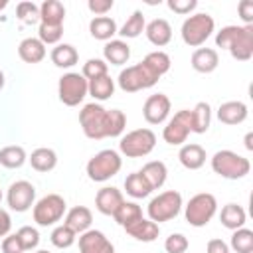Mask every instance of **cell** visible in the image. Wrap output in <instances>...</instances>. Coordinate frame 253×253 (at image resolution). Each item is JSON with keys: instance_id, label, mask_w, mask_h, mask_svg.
Segmentation results:
<instances>
[{"instance_id": "2", "label": "cell", "mask_w": 253, "mask_h": 253, "mask_svg": "<svg viewBox=\"0 0 253 253\" xmlns=\"http://www.w3.org/2000/svg\"><path fill=\"white\" fill-rule=\"evenodd\" d=\"M211 170L225 180H241L249 174L251 162L233 150H217L211 156Z\"/></svg>"}, {"instance_id": "4", "label": "cell", "mask_w": 253, "mask_h": 253, "mask_svg": "<svg viewBox=\"0 0 253 253\" xmlns=\"http://www.w3.org/2000/svg\"><path fill=\"white\" fill-rule=\"evenodd\" d=\"M213 30H215L213 18L208 12H198V14H192L190 18L184 20L180 34H182V42L186 45L200 47L213 34Z\"/></svg>"}, {"instance_id": "17", "label": "cell", "mask_w": 253, "mask_h": 253, "mask_svg": "<svg viewBox=\"0 0 253 253\" xmlns=\"http://www.w3.org/2000/svg\"><path fill=\"white\" fill-rule=\"evenodd\" d=\"M144 34H146V38L152 45L164 47L172 40V26L164 18H156V20H152L144 26Z\"/></svg>"}, {"instance_id": "21", "label": "cell", "mask_w": 253, "mask_h": 253, "mask_svg": "<svg viewBox=\"0 0 253 253\" xmlns=\"http://www.w3.org/2000/svg\"><path fill=\"white\" fill-rule=\"evenodd\" d=\"M103 57L107 65H125L130 57V45L125 40H109L103 47Z\"/></svg>"}, {"instance_id": "14", "label": "cell", "mask_w": 253, "mask_h": 253, "mask_svg": "<svg viewBox=\"0 0 253 253\" xmlns=\"http://www.w3.org/2000/svg\"><path fill=\"white\" fill-rule=\"evenodd\" d=\"M170 99L164 93H154L144 101L142 107V117L148 125H160L168 119L170 115Z\"/></svg>"}, {"instance_id": "28", "label": "cell", "mask_w": 253, "mask_h": 253, "mask_svg": "<svg viewBox=\"0 0 253 253\" xmlns=\"http://www.w3.org/2000/svg\"><path fill=\"white\" fill-rule=\"evenodd\" d=\"M49 57H51V63H53L55 67H59V69H69V67H73V65L77 63L79 53H77V49H75L71 43H57V45L51 49Z\"/></svg>"}, {"instance_id": "43", "label": "cell", "mask_w": 253, "mask_h": 253, "mask_svg": "<svg viewBox=\"0 0 253 253\" xmlns=\"http://www.w3.org/2000/svg\"><path fill=\"white\" fill-rule=\"evenodd\" d=\"M16 16L24 24H36V22H40V6L34 4V2L24 0L16 6Z\"/></svg>"}, {"instance_id": "40", "label": "cell", "mask_w": 253, "mask_h": 253, "mask_svg": "<svg viewBox=\"0 0 253 253\" xmlns=\"http://www.w3.org/2000/svg\"><path fill=\"white\" fill-rule=\"evenodd\" d=\"M126 126V117L123 111L119 109H111L109 111V119H107V136L115 138V136H121L123 130Z\"/></svg>"}, {"instance_id": "1", "label": "cell", "mask_w": 253, "mask_h": 253, "mask_svg": "<svg viewBox=\"0 0 253 253\" xmlns=\"http://www.w3.org/2000/svg\"><path fill=\"white\" fill-rule=\"evenodd\" d=\"M215 45L223 47L237 61L253 57V26H225L215 34Z\"/></svg>"}, {"instance_id": "30", "label": "cell", "mask_w": 253, "mask_h": 253, "mask_svg": "<svg viewBox=\"0 0 253 253\" xmlns=\"http://www.w3.org/2000/svg\"><path fill=\"white\" fill-rule=\"evenodd\" d=\"M28 160H30V164H32V168L36 172H49V170H53L57 166V154H55V150L45 148V146L36 148L30 154Z\"/></svg>"}, {"instance_id": "11", "label": "cell", "mask_w": 253, "mask_h": 253, "mask_svg": "<svg viewBox=\"0 0 253 253\" xmlns=\"http://www.w3.org/2000/svg\"><path fill=\"white\" fill-rule=\"evenodd\" d=\"M160 77L154 75L142 61L140 63H134L126 69H123L119 73V87L125 91V93H136V91H142V89H150L152 85H156Z\"/></svg>"}, {"instance_id": "25", "label": "cell", "mask_w": 253, "mask_h": 253, "mask_svg": "<svg viewBox=\"0 0 253 253\" xmlns=\"http://www.w3.org/2000/svg\"><path fill=\"white\" fill-rule=\"evenodd\" d=\"M18 55L26 63H40L45 57V45L38 38H26L18 45Z\"/></svg>"}, {"instance_id": "19", "label": "cell", "mask_w": 253, "mask_h": 253, "mask_svg": "<svg viewBox=\"0 0 253 253\" xmlns=\"http://www.w3.org/2000/svg\"><path fill=\"white\" fill-rule=\"evenodd\" d=\"M125 231H126L132 239L144 241V243H150V241L158 239V235H160L158 223H154V221H150V219H146V217H140V219L132 221L130 225L125 227Z\"/></svg>"}, {"instance_id": "31", "label": "cell", "mask_w": 253, "mask_h": 253, "mask_svg": "<svg viewBox=\"0 0 253 253\" xmlns=\"http://www.w3.org/2000/svg\"><path fill=\"white\" fill-rule=\"evenodd\" d=\"M190 119H192V132L196 134H204L210 128L211 123V109L206 101L196 103V107L190 111Z\"/></svg>"}, {"instance_id": "48", "label": "cell", "mask_w": 253, "mask_h": 253, "mask_svg": "<svg viewBox=\"0 0 253 253\" xmlns=\"http://www.w3.org/2000/svg\"><path fill=\"white\" fill-rule=\"evenodd\" d=\"M239 18L245 22V26H253V0H241L237 6Z\"/></svg>"}, {"instance_id": "54", "label": "cell", "mask_w": 253, "mask_h": 253, "mask_svg": "<svg viewBox=\"0 0 253 253\" xmlns=\"http://www.w3.org/2000/svg\"><path fill=\"white\" fill-rule=\"evenodd\" d=\"M6 6H8V2H6V0H2V2H0V10H4Z\"/></svg>"}, {"instance_id": "41", "label": "cell", "mask_w": 253, "mask_h": 253, "mask_svg": "<svg viewBox=\"0 0 253 253\" xmlns=\"http://www.w3.org/2000/svg\"><path fill=\"white\" fill-rule=\"evenodd\" d=\"M107 69H109V65H107L105 59L91 57V59H87V61L83 63L81 75H83L87 81H91V79H97V77H101V75H107Z\"/></svg>"}, {"instance_id": "49", "label": "cell", "mask_w": 253, "mask_h": 253, "mask_svg": "<svg viewBox=\"0 0 253 253\" xmlns=\"http://www.w3.org/2000/svg\"><path fill=\"white\" fill-rule=\"evenodd\" d=\"M2 253H24V249H22L16 233L14 235H6L2 239Z\"/></svg>"}, {"instance_id": "10", "label": "cell", "mask_w": 253, "mask_h": 253, "mask_svg": "<svg viewBox=\"0 0 253 253\" xmlns=\"http://www.w3.org/2000/svg\"><path fill=\"white\" fill-rule=\"evenodd\" d=\"M65 210H67V204L59 194H47L34 204L32 215L38 225L47 227V225H55L65 215Z\"/></svg>"}, {"instance_id": "44", "label": "cell", "mask_w": 253, "mask_h": 253, "mask_svg": "<svg viewBox=\"0 0 253 253\" xmlns=\"http://www.w3.org/2000/svg\"><path fill=\"white\" fill-rule=\"evenodd\" d=\"M63 36V26H51V24H40L38 28V40L43 45H51V43H59Z\"/></svg>"}, {"instance_id": "39", "label": "cell", "mask_w": 253, "mask_h": 253, "mask_svg": "<svg viewBox=\"0 0 253 253\" xmlns=\"http://www.w3.org/2000/svg\"><path fill=\"white\" fill-rule=\"evenodd\" d=\"M75 235H77V233H75L73 229H69V227L63 223V225L53 227L49 239H51L53 247H57V249H67V247H71V245L75 243Z\"/></svg>"}, {"instance_id": "15", "label": "cell", "mask_w": 253, "mask_h": 253, "mask_svg": "<svg viewBox=\"0 0 253 253\" xmlns=\"http://www.w3.org/2000/svg\"><path fill=\"white\" fill-rule=\"evenodd\" d=\"M79 253H115V245L99 229H87L79 235Z\"/></svg>"}, {"instance_id": "18", "label": "cell", "mask_w": 253, "mask_h": 253, "mask_svg": "<svg viewBox=\"0 0 253 253\" xmlns=\"http://www.w3.org/2000/svg\"><path fill=\"white\" fill-rule=\"evenodd\" d=\"M249 111L243 101H225L217 109V119L223 125H241L247 119Z\"/></svg>"}, {"instance_id": "16", "label": "cell", "mask_w": 253, "mask_h": 253, "mask_svg": "<svg viewBox=\"0 0 253 253\" xmlns=\"http://www.w3.org/2000/svg\"><path fill=\"white\" fill-rule=\"evenodd\" d=\"M125 202V198H123V192L119 190V188H115V186H105V188H101L99 192H97V196H95V208L103 213V215H113L117 210H119V206Z\"/></svg>"}, {"instance_id": "52", "label": "cell", "mask_w": 253, "mask_h": 253, "mask_svg": "<svg viewBox=\"0 0 253 253\" xmlns=\"http://www.w3.org/2000/svg\"><path fill=\"white\" fill-rule=\"evenodd\" d=\"M251 140H253V134H251V132H247V136H245V148H247V150H253Z\"/></svg>"}, {"instance_id": "53", "label": "cell", "mask_w": 253, "mask_h": 253, "mask_svg": "<svg viewBox=\"0 0 253 253\" xmlns=\"http://www.w3.org/2000/svg\"><path fill=\"white\" fill-rule=\"evenodd\" d=\"M4 83H6V79H4V73H2V69H0V91H2Z\"/></svg>"}, {"instance_id": "23", "label": "cell", "mask_w": 253, "mask_h": 253, "mask_svg": "<svg viewBox=\"0 0 253 253\" xmlns=\"http://www.w3.org/2000/svg\"><path fill=\"white\" fill-rule=\"evenodd\" d=\"M91 221H93V213H91V210L89 208H85V206H75V208H71L69 211H65V225L69 227V229H73L75 233H83V231H87L89 227H91Z\"/></svg>"}, {"instance_id": "37", "label": "cell", "mask_w": 253, "mask_h": 253, "mask_svg": "<svg viewBox=\"0 0 253 253\" xmlns=\"http://www.w3.org/2000/svg\"><path fill=\"white\" fill-rule=\"evenodd\" d=\"M144 26H146L144 14H142L140 10H134V12L126 18V22L123 24V28H121L117 34H121L123 38H138V36L144 32Z\"/></svg>"}, {"instance_id": "22", "label": "cell", "mask_w": 253, "mask_h": 253, "mask_svg": "<svg viewBox=\"0 0 253 253\" xmlns=\"http://www.w3.org/2000/svg\"><path fill=\"white\" fill-rule=\"evenodd\" d=\"M178 160L184 168L188 170H198L206 164V150L204 146L196 144V142H190V144H182L180 152H178Z\"/></svg>"}, {"instance_id": "20", "label": "cell", "mask_w": 253, "mask_h": 253, "mask_svg": "<svg viewBox=\"0 0 253 253\" xmlns=\"http://www.w3.org/2000/svg\"><path fill=\"white\" fill-rule=\"evenodd\" d=\"M190 63L198 73H211L219 65V55L213 47H198L192 53Z\"/></svg>"}, {"instance_id": "26", "label": "cell", "mask_w": 253, "mask_h": 253, "mask_svg": "<svg viewBox=\"0 0 253 253\" xmlns=\"http://www.w3.org/2000/svg\"><path fill=\"white\" fill-rule=\"evenodd\" d=\"M138 172L144 176V180L150 184L152 190L162 188L164 182H166V176H168V168H166V164H164L162 160H150V162H146V164L142 166V170H138Z\"/></svg>"}, {"instance_id": "8", "label": "cell", "mask_w": 253, "mask_h": 253, "mask_svg": "<svg viewBox=\"0 0 253 253\" xmlns=\"http://www.w3.org/2000/svg\"><path fill=\"white\" fill-rule=\"evenodd\" d=\"M154 146H156V134L150 128H134L126 132L119 142V150L126 158L148 156L154 150Z\"/></svg>"}, {"instance_id": "36", "label": "cell", "mask_w": 253, "mask_h": 253, "mask_svg": "<svg viewBox=\"0 0 253 253\" xmlns=\"http://www.w3.org/2000/svg\"><path fill=\"white\" fill-rule=\"evenodd\" d=\"M142 63L154 73V75H158V77H162L164 73H168V69H170V55L166 53V51H150L144 59H142Z\"/></svg>"}, {"instance_id": "9", "label": "cell", "mask_w": 253, "mask_h": 253, "mask_svg": "<svg viewBox=\"0 0 253 253\" xmlns=\"http://www.w3.org/2000/svg\"><path fill=\"white\" fill-rule=\"evenodd\" d=\"M57 95L63 105L77 107L89 95V81L81 73H75V71L63 73L57 81Z\"/></svg>"}, {"instance_id": "5", "label": "cell", "mask_w": 253, "mask_h": 253, "mask_svg": "<svg viewBox=\"0 0 253 253\" xmlns=\"http://www.w3.org/2000/svg\"><path fill=\"white\" fill-rule=\"evenodd\" d=\"M107 119L109 111L99 103H87L79 111V125L83 128V134L91 140L107 138Z\"/></svg>"}, {"instance_id": "56", "label": "cell", "mask_w": 253, "mask_h": 253, "mask_svg": "<svg viewBox=\"0 0 253 253\" xmlns=\"http://www.w3.org/2000/svg\"><path fill=\"white\" fill-rule=\"evenodd\" d=\"M0 202H2V190H0Z\"/></svg>"}, {"instance_id": "42", "label": "cell", "mask_w": 253, "mask_h": 253, "mask_svg": "<svg viewBox=\"0 0 253 253\" xmlns=\"http://www.w3.org/2000/svg\"><path fill=\"white\" fill-rule=\"evenodd\" d=\"M16 237H18V241H20V245H22L24 251H32V249H36L38 243H40V231H38L36 227H32V225L20 227V229L16 231Z\"/></svg>"}, {"instance_id": "7", "label": "cell", "mask_w": 253, "mask_h": 253, "mask_svg": "<svg viewBox=\"0 0 253 253\" xmlns=\"http://www.w3.org/2000/svg\"><path fill=\"white\" fill-rule=\"evenodd\" d=\"M182 210V194L176 190H166L158 196H154L148 202V219L154 223H162V221H170L174 219Z\"/></svg>"}, {"instance_id": "38", "label": "cell", "mask_w": 253, "mask_h": 253, "mask_svg": "<svg viewBox=\"0 0 253 253\" xmlns=\"http://www.w3.org/2000/svg\"><path fill=\"white\" fill-rule=\"evenodd\" d=\"M231 249L237 253H251L253 251V231L247 227H239L233 231L231 241H229Z\"/></svg>"}, {"instance_id": "35", "label": "cell", "mask_w": 253, "mask_h": 253, "mask_svg": "<svg viewBox=\"0 0 253 253\" xmlns=\"http://www.w3.org/2000/svg\"><path fill=\"white\" fill-rule=\"evenodd\" d=\"M113 217H115V221H117L121 227H126V225H130L132 221H136V219L142 217V210H140V206H138L136 202H123V204L119 206V210L113 213Z\"/></svg>"}, {"instance_id": "6", "label": "cell", "mask_w": 253, "mask_h": 253, "mask_svg": "<svg viewBox=\"0 0 253 253\" xmlns=\"http://www.w3.org/2000/svg\"><path fill=\"white\" fill-rule=\"evenodd\" d=\"M217 211V200L213 194L210 192H200L196 196L190 198V202L186 204V210H184V215H186V221L194 227H204L211 221V217L215 215Z\"/></svg>"}, {"instance_id": "12", "label": "cell", "mask_w": 253, "mask_h": 253, "mask_svg": "<svg viewBox=\"0 0 253 253\" xmlns=\"http://www.w3.org/2000/svg\"><path fill=\"white\" fill-rule=\"evenodd\" d=\"M192 132V119H190V111L182 109L178 111L164 126L162 130V138L172 144V146H182L188 138V134Z\"/></svg>"}, {"instance_id": "13", "label": "cell", "mask_w": 253, "mask_h": 253, "mask_svg": "<svg viewBox=\"0 0 253 253\" xmlns=\"http://www.w3.org/2000/svg\"><path fill=\"white\" fill-rule=\"evenodd\" d=\"M6 202L10 206V210L14 211H26L34 206L36 202V188L32 182L28 180H16L10 184L8 194H6Z\"/></svg>"}, {"instance_id": "33", "label": "cell", "mask_w": 253, "mask_h": 253, "mask_svg": "<svg viewBox=\"0 0 253 253\" xmlns=\"http://www.w3.org/2000/svg\"><path fill=\"white\" fill-rule=\"evenodd\" d=\"M113 93H115V81L111 79L109 73L89 81V95L95 101H107L113 97Z\"/></svg>"}, {"instance_id": "29", "label": "cell", "mask_w": 253, "mask_h": 253, "mask_svg": "<svg viewBox=\"0 0 253 253\" xmlns=\"http://www.w3.org/2000/svg\"><path fill=\"white\" fill-rule=\"evenodd\" d=\"M89 32L95 40H101V42H109L119 30H117V22L109 16H95L91 22H89Z\"/></svg>"}, {"instance_id": "45", "label": "cell", "mask_w": 253, "mask_h": 253, "mask_svg": "<svg viewBox=\"0 0 253 253\" xmlns=\"http://www.w3.org/2000/svg\"><path fill=\"white\" fill-rule=\"evenodd\" d=\"M188 247H190V241H188V237L184 233H172L164 241L166 253H186Z\"/></svg>"}, {"instance_id": "32", "label": "cell", "mask_w": 253, "mask_h": 253, "mask_svg": "<svg viewBox=\"0 0 253 253\" xmlns=\"http://www.w3.org/2000/svg\"><path fill=\"white\" fill-rule=\"evenodd\" d=\"M125 190L134 200H142V198L150 196V192H152L150 184L144 180V176L140 172H132V174H128L125 178Z\"/></svg>"}, {"instance_id": "34", "label": "cell", "mask_w": 253, "mask_h": 253, "mask_svg": "<svg viewBox=\"0 0 253 253\" xmlns=\"http://www.w3.org/2000/svg\"><path fill=\"white\" fill-rule=\"evenodd\" d=\"M26 160H28V156H26V150H24L22 146L10 144V146L0 148V164H2L4 168H10V170L22 168Z\"/></svg>"}, {"instance_id": "3", "label": "cell", "mask_w": 253, "mask_h": 253, "mask_svg": "<svg viewBox=\"0 0 253 253\" xmlns=\"http://www.w3.org/2000/svg\"><path fill=\"white\" fill-rule=\"evenodd\" d=\"M121 166H123L121 154L117 150H113V148H105V150H99L95 156L89 158L85 170H87L89 180H93V182H107V180H111L113 176L119 174Z\"/></svg>"}, {"instance_id": "55", "label": "cell", "mask_w": 253, "mask_h": 253, "mask_svg": "<svg viewBox=\"0 0 253 253\" xmlns=\"http://www.w3.org/2000/svg\"><path fill=\"white\" fill-rule=\"evenodd\" d=\"M36 253H49V251H45V249H40V251H36Z\"/></svg>"}, {"instance_id": "47", "label": "cell", "mask_w": 253, "mask_h": 253, "mask_svg": "<svg viewBox=\"0 0 253 253\" xmlns=\"http://www.w3.org/2000/svg\"><path fill=\"white\" fill-rule=\"evenodd\" d=\"M113 0H89L87 2V8L95 14V16H105L111 8H113Z\"/></svg>"}, {"instance_id": "24", "label": "cell", "mask_w": 253, "mask_h": 253, "mask_svg": "<svg viewBox=\"0 0 253 253\" xmlns=\"http://www.w3.org/2000/svg\"><path fill=\"white\" fill-rule=\"evenodd\" d=\"M65 20V6L59 0H43L40 4V24L63 26Z\"/></svg>"}, {"instance_id": "46", "label": "cell", "mask_w": 253, "mask_h": 253, "mask_svg": "<svg viewBox=\"0 0 253 253\" xmlns=\"http://www.w3.org/2000/svg\"><path fill=\"white\" fill-rule=\"evenodd\" d=\"M196 6H198L196 0H168V8H170L172 12H176V14H180V16L190 14Z\"/></svg>"}, {"instance_id": "27", "label": "cell", "mask_w": 253, "mask_h": 253, "mask_svg": "<svg viewBox=\"0 0 253 253\" xmlns=\"http://www.w3.org/2000/svg\"><path fill=\"white\" fill-rule=\"evenodd\" d=\"M219 221H221L223 227L235 231V229H239V227L245 225V221H247V213H245V210H243L239 204H225V206L221 208Z\"/></svg>"}, {"instance_id": "50", "label": "cell", "mask_w": 253, "mask_h": 253, "mask_svg": "<svg viewBox=\"0 0 253 253\" xmlns=\"http://www.w3.org/2000/svg\"><path fill=\"white\" fill-rule=\"evenodd\" d=\"M206 253H229V245H227L223 239L213 237V239L208 241V245H206Z\"/></svg>"}, {"instance_id": "51", "label": "cell", "mask_w": 253, "mask_h": 253, "mask_svg": "<svg viewBox=\"0 0 253 253\" xmlns=\"http://www.w3.org/2000/svg\"><path fill=\"white\" fill-rule=\"evenodd\" d=\"M10 227H12V219H10V213L6 210L0 208V237H6L10 233Z\"/></svg>"}]
</instances>
